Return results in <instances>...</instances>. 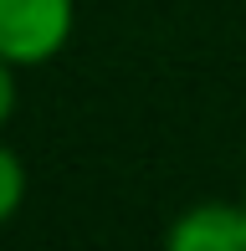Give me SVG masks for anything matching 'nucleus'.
Wrapping results in <instances>:
<instances>
[{
    "label": "nucleus",
    "instance_id": "obj_1",
    "mask_svg": "<svg viewBox=\"0 0 246 251\" xmlns=\"http://www.w3.org/2000/svg\"><path fill=\"white\" fill-rule=\"evenodd\" d=\"M72 36V0H0V56L16 67L51 62Z\"/></svg>",
    "mask_w": 246,
    "mask_h": 251
},
{
    "label": "nucleus",
    "instance_id": "obj_2",
    "mask_svg": "<svg viewBox=\"0 0 246 251\" xmlns=\"http://www.w3.org/2000/svg\"><path fill=\"white\" fill-rule=\"evenodd\" d=\"M170 251H246V200H200L174 215Z\"/></svg>",
    "mask_w": 246,
    "mask_h": 251
},
{
    "label": "nucleus",
    "instance_id": "obj_3",
    "mask_svg": "<svg viewBox=\"0 0 246 251\" xmlns=\"http://www.w3.org/2000/svg\"><path fill=\"white\" fill-rule=\"evenodd\" d=\"M21 200H26V169H21V159L10 154L5 144H0V226L21 210Z\"/></svg>",
    "mask_w": 246,
    "mask_h": 251
},
{
    "label": "nucleus",
    "instance_id": "obj_4",
    "mask_svg": "<svg viewBox=\"0 0 246 251\" xmlns=\"http://www.w3.org/2000/svg\"><path fill=\"white\" fill-rule=\"evenodd\" d=\"M10 56H0V123L10 118V113H16V77H10Z\"/></svg>",
    "mask_w": 246,
    "mask_h": 251
}]
</instances>
